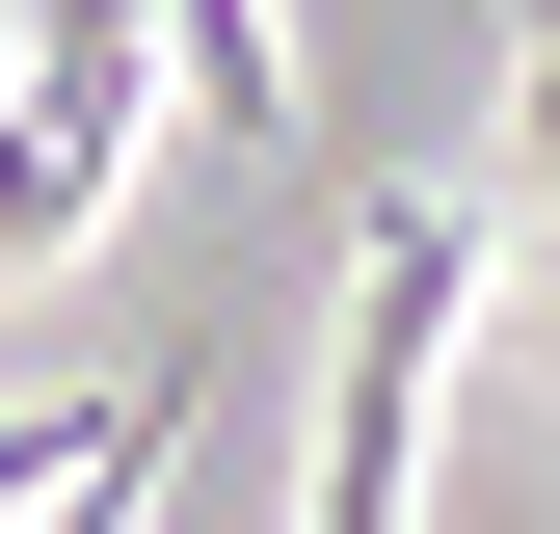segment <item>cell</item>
<instances>
[{
    "mask_svg": "<svg viewBox=\"0 0 560 534\" xmlns=\"http://www.w3.org/2000/svg\"><path fill=\"white\" fill-rule=\"evenodd\" d=\"M454 321H480V214L454 187H374L347 214V374H320L294 534H428V374H454Z\"/></svg>",
    "mask_w": 560,
    "mask_h": 534,
    "instance_id": "1",
    "label": "cell"
},
{
    "mask_svg": "<svg viewBox=\"0 0 560 534\" xmlns=\"http://www.w3.org/2000/svg\"><path fill=\"white\" fill-rule=\"evenodd\" d=\"M161 81H187V134L294 161V27H267V0H187V27H161Z\"/></svg>",
    "mask_w": 560,
    "mask_h": 534,
    "instance_id": "2",
    "label": "cell"
},
{
    "mask_svg": "<svg viewBox=\"0 0 560 534\" xmlns=\"http://www.w3.org/2000/svg\"><path fill=\"white\" fill-rule=\"evenodd\" d=\"M508 54H534V107H560V0H508Z\"/></svg>",
    "mask_w": 560,
    "mask_h": 534,
    "instance_id": "3",
    "label": "cell"
}]
</instances>
